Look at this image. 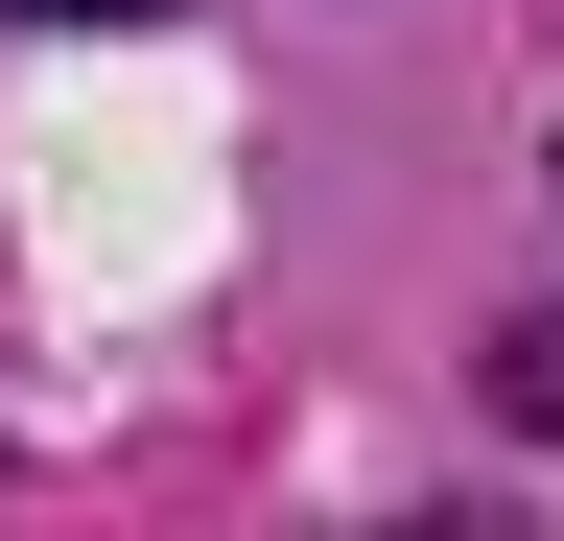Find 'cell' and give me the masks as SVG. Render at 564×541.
<instances>
[{
	"label": "cell",
	"mask_w": 564,
	"mask_h": 541,
	"mask_svg": "<svg viewBox=\"0 0 564 541\" xmlns=\"http://www.w3.org/2000/svg\"><path fill=\"white\" fill-rule=\"evenodd\" d=\"M24 24H165V0H24Z\"/></svg>",
	"instance_id": "obj_2"
},
{
	"label": "cell",
	"mask_w": 564,
	"mask_h": 541,
	"mask_svg": "<svg viewBox=\"0 0 564 541\" xmlns=\"http://www.w3.org/2000/svg\"><path fill=\"white\" fill-rule=\"evenodd\" d=\"M494 400H518V424H564V306H518V329H494Z\"/></svg>",
	"instance_id": "obj_1"
}]
</instances>
